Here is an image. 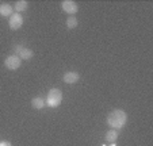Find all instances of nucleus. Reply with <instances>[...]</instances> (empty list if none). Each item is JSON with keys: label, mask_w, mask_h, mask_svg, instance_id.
<instances>
[{"label": "nucleus", "mask_w": 153, "mask_h": 146, "mask_svg": "<svg viewBox=\"0 0 153 146\" xmlns=\"http://www.w3.org/2000/svg\"><path fill=\"white\" fill-rule=\"evenodd\" d=\"M33 107H34L35 110H42L43 107L46 106V102H45V99L43 97H34L31 102Z\"/></svg>", "instance_id": "nucleus-11"}, {"label": "nucleus", "mask_w": 153, "mask_h": 146, "mask_svg": "<svg viewBox=\"0 0 153 146\" xmlns=\"http://www.w3.org/2000/svg\"><path fill=\"white\" fill-rule=\"evenodd\" d=\"M104 139H106L108 143H115L117 139H118V130H114V129L108 130V131L106 133Z\"/></svg>", "instance_id": "nucleus-8"}, {"label": "nucleus", "mask_w": 153, "mask_h": 146, "mask_svg": "<svg viewBox=\"0 0 153 146\" xmlns=\"http://www.w3.org/2000/svg\"><path fill=\"white\" fill-rule=\"evenodd\" d=\"M79 79H80V75H79L77 72H67L64 75L62 80H64V83H67V84H75L79 81Z\"/></svg>", "instance_id": "nucleus-6"}, {"label": "nucleus", "mask_w": 153, "mask_h": 146, "mask_svg": "<svg viewBox=\"0 0 153 146\" xmlns=\"http://www.w3.org/2000/svg\"><path fill=\"white\" fill-rule=\"evenodd\" d=\"M33 56H34V52H33V50H30V49H27V47H23L19 52L18 57H19L20 60H31Z\"/></svg>", "instance_id": "nucleus-10"}, {"label": "nucleus", "mask_w": 153, "mask_h": 146, "mask_svg": "<svg viewBox=\"0 0 153 146\" xmlns=\"http://www.w3.org/2000/svg\"><path fill=\"white\" fill-rule=\"evenodd\" d=\"M0 146H12V143L8 142V141H1V142H0Z\"/></svg>", "instance_id": "nucleus-14"}, {"label": "nucleus", "mask_w": 153, "mask_h": 146, "mask_svg": "<svg viewBox=\"0 0 153 146\" xmlns=\"http://www.w3.org/2000/svg\"><path fill=\"white\" fill-rule=\"evenodd\" d=\"M61 8L68 15H75V14H77V11H79L77 3L73 1V0H64L62 3H61Z\"/></svg>", "instance_id": "nucleus-4"}, {"label": "nucleus", "mask_w": 153, "mask_h": 146, "mask_svg": "<svg viewBox=\"0 0 153 146\" xmlns=\"http://www.w3.org/2000/svg\"><path fill=\"white\" fill-rule=\"evenodd\" d=\"M102 146H107V145H102ZM110 146H117L115 143H110Z\"/></svg>", "instance_id": "nucleus-15"}, {"label": "nucleus", "mask_w": 153, "mask_h": 146, "mask_svg": "<svg viewBox=\"0 0 153 146\" xmlns=\"http://www.w3.org/2000/svg\"><path fill=\"white\" fill-rule=\"evenodd\" d=\"M27 8H29V1H26V0H19L14 6V10L16 11V14H20V12L26 11Z\"/></svg>", "instance_id": "nucleus-9"}, {"label": "nucleus", "mask_w": 153, "mask_h": 146, "mask_svg": "<svg viewBox=\"0 0 153 146\" xmlns=\"http://www.w3.org/2000/svg\"><path fill=\"white\" fill-rule=\"evenodd\" d=\"M14 14L12 12V6H10L8 3H1L0 4V15L4 18H10Z\"/></svg>", "instance_id": "nucleus-7"}, {"label": "nucleus", "mask_w": 153, "mask_h": 146, "mask_svg": "<svg viewBox=\"0 0 153 146\" xmlns=\"http://www.w3.org/2000/svg\"><path fill=\"white\" fill-rule=\"evenodd\" d=\"M22 65V60H20L18 56L12 54V56H8V57L4 60V66L10 70H16V69L20 68Z\"/></svg>", "instance_id": "nucleus-3"}, {"label": "nucleus", "mask_w": 153, "mask_h": 146, "mask_svg": "<svg viewBox=\"0 0 153 146\" xmlns=\"http://www.w3.org/2000/svg\"><path fill=\"white\" fill-rule=\"evenodd\" d=\"M46 106L50 107V108H56L61 104L62 102V92L60 91L58 88H52L49 92H48L46 96Z\"/></svg>", "instance_id": "nucleus-2"}, {"label": "nucleus", "mask_w": 153, "mask_h": 146, "mask_svg": "<svg viewBox=\"0 0 153 146\" xmlns=\"http://www.w3.org/2000/svg\"><path fill=\"white\" fill-rule=\"evenodd\" d=\"M10 27H11V30H19L20 27H22V24H23V16L20 14H12L11 16H10Z\"/></svg>", "instance_id": "nucleus-5"}, {"label": "nucleus", "mask_w": 153, "mask_h": 146, "mask_svg": "<svg viewBox=\"0 0 153 146\" xmlns=\"http://www.w3.org/2000/svg\"><path fill=\"white\" fill-rule=\"evenodd\" d=\"M77 24H79V20H77V18H75V16H69L67 19V27L68 29H75V27H77Z\"/></svg>", "instance_id": "nucleus-12"}, {"label": "nucleus", "mask_w": 153, "mask_h": 146, "mask_svg": "<svg viewBox=\"0 0 153 146\" xmlns=\"http://www.w3.org/2000/svg\"><path fill=\"white\" fill-rule=\"evenodd\" d=\"M23 47H25L23 45H15V46H14V53H15V56L19 54V52H20V50H22Z\"/></svg>", "instance_id": "nucleus-13"}, {"label": "nucleus", "mask_w": 153, "mask_h": 146, "mask_svg": "<svg viewBox=\"0 0 153 146\" xmlns=\"http://www.w3.org/2000/svg\"><path fill=\"white\" fill-rule=\"evenodd\" d=\"M127 115L123 110H114L107 116V125L114 130H119L126 125Z\"/></svg>", "instance_id": "nucleus-1"}]
</instances>
